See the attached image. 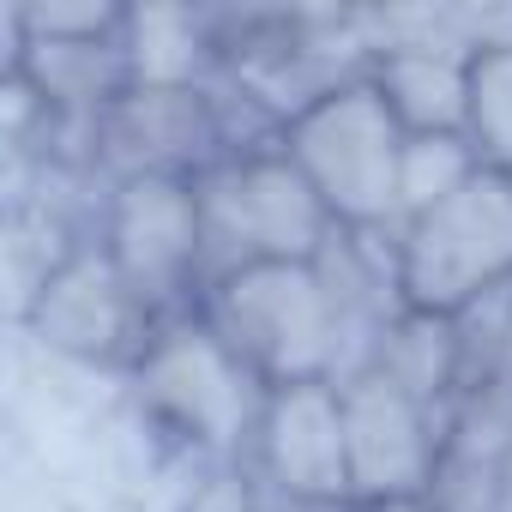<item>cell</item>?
I'll use <instances>...</instances> for the list:
<instances>
[{
	"instance_id": "obj_1",
	"label": "cell",
	"mask_w": 512,
	"mask_h": 512,
	"mask_svg": "<svg viewBox=\"0 0 512 512\" xmlns=\"http://www.w3.org/2000/svg\"><path fill=\"white\" fill-rule=\"evenodd\" d=\"M121 398L139 434L163 458H175L181 470H205V464H247L266 386L193 308L157 320L139 362L121 374Z\"/></svg>"
},
{
	"instance_id": "obj_2",
	"label": "cell",
	"mask_w": 512,
	"mask_h": 512,
	"mask_svg": "<svg viewBox=\"0 0 512 512\" xmlns=\"http://www.w3.org/2000/svg\"><path fill=\"white\" fill-rule=\"evenodd\" d=\"M199 211H205V266L211 284L241 266H314L332 247L338 223L308 187V175L290 163L284 139L229 151L217 169L199 175ZM205 284V290H211Z\"/></svg>"
},
{
	"instance_id": "obj_3",
	"label": "cell",
	"mask_w": 512,
	"mask_h": 512,
	"mask_svg": "<svg viewBox=\"0 0 512 512\" xmlns=\"http://www.w3.org/2000/svg\"><path fill=\"white\" fill-rule=\"evenodd\" d=\"M199 314L253 368V380L266 392L296 380H338L344 338H338V302L326 290L320 260L241 266L199 296Z\"/></svg>"
},
{
	"instance_id": "obj_4",
	"label": "cell",
	"mask_w": 512,
	"mask_h": 512,
	"mask_svg": "<svg viewBox=\"0 0 512 512\" xmlns=\"http://www.w3.org/2000/svg\"><path fill=\"white\" fill-rule=\"evenodd\" d=\"M404 308L458 320L464 308L512 290V181L476 169L452 199L392 229Z\"/></svg>"
},
{
	"instance_id": "obj_5",
	"label": "cell",
	"mask_w": 512,
	"mask_h": 512,
	"mask_svg": "<svg viewBox=\"0 0 512 512\" xmlns=\"http://www.w3.org/2000/svg\"><path fill=\"white\" fill-rule=\"evenodd\" d=\"M290 163L308 175L338 229H398V163L404 127L362 79L332 85L284 127Z\"/></svg>"
},
{
	"instance_id": "obj_6",
	"label": "cell",
	"mask_w": 512,
	"mask_h": 512,
	"mask_svg": "<svg viewBox=\"0 0 512 512\" xmlns=\"http://www.w3.org/2000/svg\"><path fill=\"white\" fill-rule=\"evenodd\" d=\"M97 241L127 278V290L151 308V320H175L199 308L211 284L199 181H181V175L109 181L97 205Z\"/></svg>"
},
{
	"instance_id": "obj_7",
	"label": "cell",
	"mask_w": 512,
	"mask_h": 512,
	"mask_svg": "<svg viewBox=\"0 0 512 512\" xmlns=\"http://www.w3.org/2000/svg\"><path fill=\"white\" fill-rule=\"evenodd\" d=\"M13 320L43 356L85 368V374H109L115 386L139 362L145 338L157 332L151 308L127 290V278L115 272L97 235L85 247H73L55 272L37 278V290L13 308Z\"/></svg>"
},
{
	"instance_id": "obj_8",
	"label": "cell",
	"mask_w": 512,
	"mask_h": 512,
	"mask_svg": "<svg viewBox=\"0 0 512 512\" xmlns=\"http://www.w3.org/2000/svg\"><path fill=\"white\" fill-rule=\"evenodd\" d=\"M229 151H241V139H235V115H229L217 85L211 91H145V85H127L91 127V175L103 187L109 181H133V175L199 181Z\"/></svg>"
},
{
	"instance_id": "obj_9",
	"label": "cell",
	"mask_w": 512,
	"mask_h": 512,
	"mask_svg": "<svg viewBox=\"0 0 512 512\" xmlns=\"http://www.w3.org/2000/svg\"><path fill=\"white\" fill-rule=\"evenodd\" d=\"M247 470L284 512H356L338 380L272 386L253 422Z\"/></svg>"
},
{
	"instance_id": "obj_10",
	"label": "cell",
	"mask_w": 512,
	"mask_h": 512,
	"mask_svg": "<svg viewBox=\"0 0 512 512\" xmlns=\"http://www.w3.org/2000/svg\"><path fill=\"white\" fill-rule=\"evenodd\" d=\"M344 404V446H350V488L362 506L422 500L440 458H446V410L410 398L374 368H356L338 380Z\"/></svg>"
},
{
	"instance_id": "obj_11",
	"label": "cell",
	"mask_w": 512,
	"mask_h": 512,
	"mask_svg": "<svg viewBox=\"0 0 512 512\" xmlns=\"http://www.w3.org/2000/svg\"><path fill=\"white\" fill-rule=\"evenodd\" d=\"M127 25V19H121ZM0 73H19L37 85V97L67 121V127H97V115L127 91V61H121V37H79V43H49V37H25L19 19L0 7Z\"/></svg>"
},
{
	"instance_id": "obj_12",
	"label": "cell",
	"mask_w": 512,
	"mask_h": 512,
	"mask_svg": "<svg viewBox=\"0 0 512 512\" xmlns=\"http://www.w3.org/2000/svg\"><path fill=\"white\" fill-rule=\"evenodd\" d=\"M121 61H127V85L211 91L223 79L217 7H193V0H127Z\"/></svg>"
},
{
	"instance_id": "obj_13",
	"label": "cell",
	"mask_w": 512,
	"mask_h": 512,
	"mask_svg": "<svg viewBox=\"0 0 512 512\" xmlns=\"http://www.w3.org/2000/svg\"><path fill=\"white\" fill-rule=\"evenodd\" d=\"M368 85L404 133H464L470 61L446 49H392L368 61Z\"/></svg>"
},
{
	"instance_id": "obj_14",
	"label": "cell",
	"mask_w": 512,
	"mask_h": 512,
	"mask_svg": "<svg viewBox=\"0 0 512 512\" xmlns=\"http://www.w3.org/2000/svg\"><path fill=\"white\" fill-rule=\"evenodd\" d=\"M368 368L386 374L392 386H404L410 398L434 404V410H452L458 386H464V350H458V326L446 314H422V308H398L374 350H368Z\"/></svg>"
},
{
	"instance_id": "obj_15",
	"label": "cell",
	"mask_w": 512,
	"mask_h": 512,
	"mask_svg": "<svg viewBox=\"0 0 512 512\" xmlns=\"http://www.w3.org/2000/svg\"><path fill=\"white\" fill-rule=\"evenodd\" d=\"M482 169V157L470 151L464 133H404V163H398V223L452 199L470 175Z\"/></svg>"
},
{
	"instance_id": "obj_16",
	"label": "cell",
	"mask_w": 512,
	"mask_h": 512,
	"mask_svg": "<svg viewBox=\"0 0 512 512\" xmlns=\"http://www.w3.org/2000/svg\"><path fill=\"white\" fill-rule=\"evenodd\" d=\"M464 139L482 157V169L512 181V49H488V55L470 61Z\"/></svg>"
},
{
	"instance_id": "obj_17",
	"label": "cell",
	"mask_w": 512,
	"mask_h": 512,
	"mask_svg": "<svg viewBox=\"0 0 512 512\" xmlns=\"http://www.w3.org/2000/svg\"><path fill=\"white\" fill-rule=\"evenodd\" d=\"M446 452L476 464L512 458V380H476L446 410Z\"/></svg>"
},
{
	"instance_id": "obj_18",
	"label": "cell",
	"mask_w": 512,
	"mask_h": 512,
	"mask_svg": "<svg viewBox=\"0 0 512 512\" xmlns=\"http://www.w3.org/2000/svg\"><path fill=\"white\" fill-rule=\"evenodd\" d=\"M25 37L49 43H79V37H121L127 0H7Z\"/></svg>"
},
{
	"instance_id": "obj_19",
	"label": "cell",
	"mask_w": 512,
	"mask_h": 512,
	"mask_svg": "<svg viewBox=\"0 0 512 512\" xmlns=\"http://www.w3.org/2000/svg\"><path fill=\"white\" fill-rule=\"evenodd\" d=\"M422 500H428V512H512L500 464H476V458H458V452L440 458Z\"/></svg>"
},
{
	"instance_id": "obj_20",
	"label": "cell",
	"mask_w": 512,
	"mask_h": 512,
	"mask_svg": "<svg viewBox=\"0 0 512 512\" xmlns=\"http://www.w3.org/2000/svg\"><path fill=\"white\" fill-rule=\"evenodd\" d=\"M362 512H428V500H392V506H362Z\"/></svg>"
},
{
	"instance_id": "obj_21",
	"label": "cell",
	"mask_w": 512,
	"mask_h": 512,
	"mask_svg": "<svg viewBox=\"0 0 512 512\" xmlns=\"http://www.w3.org/2000/svg\"><path fill=\"white\" fill-rule=\"evenodd\" d=\"M500 476H506V500H512V458H506V464H500Z\"/></svg>"
},
{
	"instance_id": "obj_22",
	"label": "cell",
	"mask_w": 512,
	"mask_h": 512,
	"mask_svg": "<svg viewBox=\"0 0 512 512\" xmlns=\"http://www.w3.org/2000/svg\"><path fill=\"white\" fill-rule=\"evenodd\" d=\"M266 512H284V506H266Z\"/></svg>"
}]
</instances>
